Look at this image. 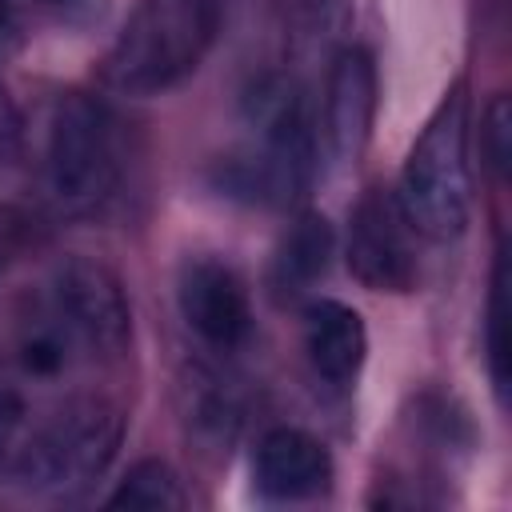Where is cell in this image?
I'll return each mask as SVG.
<instances>
[{"label":"cell","instance_id":"cell-2","mask_svg":"<svg viewBox=\"0 0 512 512\" xmlns=\"http://www.w3.org/2000/svg\"><path fill=\"white\" fill-rule=\"evenodd\" d=\"M408 224L428 240H456L472 216L468 172V88L456 80L420 128L396 184Z\"/></svg>","mask_w":512,"mask_h":512},{"label":"cell","instance_id":"cell-14","mask_svg":"<svg viewBox=\"0 0 512 512\" xmlns=\"http://www.w3.org/2000/svg\"><path fill=\"white\" fill-rule=\"evenodd\" d=\"M184 504H188V492L180 472L156 456L136 460L104 500V508H128V512H176Z\"/></svg>","mask_w":512,"mask_h":512},{"label":"cell","instance_id":"cell-4","mask_svg":"<svg viewBox=\"0 0 512 512\" xmlns=\"http://www.w3.org/2000/svg\"><path fill=\"white\" fill-rule=\"evenodd\" d=\"M124 440V408L108 396H76L16 444L8 468L24 488L64 492L96 480Z\"/></svg>","mask_w":512,"mask_h":512},{"label":"cell","instance_id":"cell-6","mask_svg":"<svg viewBox=\"0 0 512 512\" xmlns=\"http://www.w3.org/2000/svg\"><path fill=\"white\" fill-rule=\"evenodd\" d=\"M348 272L372 292H412L420 280L416 260V228L408 224L396 188L372 184L356 200L348 216V244H344Z\"/></svg>","mask_w":512,"mask_h":512},{"label":"cell","instance_id":"cell-16","mask_svg":"<svg viewBox=\"0 0 512 512\" xmlns=\"http://www.w3.org/2000/svg\"><path fill=\"white\" fill-rule=\"evenodd\" d=\"M504 256L496 260L492 268V292H488V312H484V328H488V376H492V388L504 404V392H508V344H504V324H508V300H504Z\"/></svg>","mask_w":512,"mask_h":512},{"label":"cell","instance_id":"cell-8","mask_svg":"<svg viewBox=\"0 0 512 512\" xmlns=\"http://www.w3.org/2000/svg\"><path fill=\"white\" fill-rule=\"evenodd\" d=\"M372 124H376V64L368 48L344 44L332 56V68L324 80V104L316 120L324 156L332 160L336 172L356 168V160L372 140Z\"/></svg>","mask_w":512,"mask_h":512},{"label":"cell","instance_id":"cell-17","mask_svg":"<svg viewBox=\"0 0 512 512\" xmlns=\"http://www.w3.org/2000/svg\"><path fill=\"white\" fill-rule=\"evenodd\" d=\"M36 236H40L36 220L20 204L0 200V280L36 248Z\"/></svg>","mask_w":512,"mask_h":512},{"label":"cell","instance_id":"cell-15","mask_svg":"<svg viewBox=\"0 0 512 512\" xmlns=\"http://www.w3.org/2000/svg\"><path fill=\"white\" fill-rule=\"evenodd\" d=\"M292 36L308 44L340 40L352 24V0H276Z\"/></svg>","mask_w":512,"mask_h":512},{"label":"cell","instance_id":"cell-1","mask_svg":"<svg viewBox=\"0 0 512 512\" xmlns=\"http://www.w3.org/2000/svg\"><path fill=\"white\" fill-rule=\"evenodd\" d=\"M224 0H136L104 56V84L124 96H156L188 80L208 56Z\"/></svg>","mask_w":512,"mask_h":512},{"label":"cell","instance_id":"cell-18","mask_svg":"<svg viewBox=\"0 0 512 512\" xmlns=\"http://www.w3.org/2000/svg\"><path fill=\"white\" fill-rule=\"evenodd\" d=\"M508 132H512L508 128V100L492 96L484 116H480V156L496 176H504V168H508Z\"/></svg>","mask_w":512,"mask_h":512},{"label":"cell","instance_id":"cell-22","mask_svg":"<svg viewBox=\"0 0 512 512\" xmlns=\"http://www.w3.org/2000/svg\"><path fill=\"white\" fill-rule=\"evenodd\" d=\"M44 4H64V0H44Z\"/></svg>","mask_w":512,"mask_h":512},{"label":"cell","instance_id":"cell-7","mask_svg":"<svg viewBox=\"0 0 512 512\" xmlns=\"http://www.w3.org/2000/svg\"><path fill=\"white\" fill-rule=\"evenodd\" d=\"M184 324L216 352H240L252 340V300L244 276L220 256H188L176 272Z\"/></svg>","mask_w":512,"mask_h":512},{"label":"cell","instance_id":"cell-10","mask_svg":"<svg viewBox=\"0 0 512 512\" xmlns=\"http://www.w3.org/2000/svg\"><path fill=\"white\" fill-rule=\"evenodd\" d=\"M300 344L308 368L320 384L344 392L356 384L364 356H368V328L364 316L344 300H312L300 320Z\"/></svg>","mask_w":512,"mask_h":512},{"label":"cell","instance_id":"cell-11","mask_svg":"<svg viewBox=\"0 0 512 512\" xmlns=\"http://www.w3.org/2000/svg\"><path fill=\"white\" fill-rule=\"evenodd\" d=\"M176 408H180L184 436L204 456H228L244 424V400L220 372L204 364H188L176 384Z\"/></svg>","mask_w":512,"mask_h":512},{"label":"cell","instance_id":"cell-12","mask_svg":"<svg viewBox=\"0 0 512 512\" xmlns=\"http://www.w3.org/2000/svg\"><path fill=\"white\" fill-rule=\"evenodd\" d=\"M336 252V232L324 212H300L272 248L268 260V292L284 300H300L316 280H324Z\"/></svg>","mask_w":512,"mask_h":512},{"label":"cell","instance_id":"cell-9","mask_svg":"<svg viewBox=\"0 0 512 512\" xmlns=\"http://www.w3.org/2000/svg\"><path fill=\"white\" fill-rule=\"evenodd\" d=\"M332 456L324 440H316L304 428H268L252 452V484L264 500L296 504L316 500L332 488Z\"/></svg>","mask_w":512,"mask_h":512},{"label":"cell","instance_id":"cell-19","mask_svg":"<svg viewBox=\"0 0 512 512\" xmlns=\"http://www.w3.org/2000/svg\"><path fill=\"white\" fill-rule=\"evenodd\" d=\"M20 148H24V112L8 92V84L0 80V164H12Z\"/></svg>","mask_w":512,"mask_h":512},{"label":"cell","instance_id":"cell-20","mask_svg":"<svg viewBox=\"0 0 512 512\" xmlns=\"http://www.w3.org/2000/svg\"><path fill=\"white\" fill-rule=\"evenodd\" d=\"M24 428V400L20 392L0 376V460H12Z\"/></svg>","mask_w":512,"mask_h":512},{"label":"cell","instance_id":"cell-13","mask_svg":"<svg viewBox=\"0 0 512 512\" xmlns=\"http://www.w3.org/2000/svg\"><path fill=\"white\" fill-rule=\"evenodd\" d=\"M80 344L72 340V332L64 328V320L52 312V304L44 300L32 316L20 320L16 332V364L24 376L32 380H56L72 368Z\"/></svg>","mask_w":512,"mask_h":512},{"label":"cell","instance_id":"cell-5","mask_svg":"<svg viewBox=\"0 0 512 512\" xmlns=\"http://www.w3.org/2000/svg\"><path fill=\"white\" fill-rule=\"evenodd\" d=\"M48 304L88 356H124L132 344V304L120 276L92 256H68L52 268Z\"/></svg>","mask_w":512,"mask_h":512},{"label":"cell","instance_id":"cell-3","mask_svg":"<svg viewBox=\"0 0 512 512\" xmlns=\"http://www.w3.org/2000/svg\"><path fill=\"white\" fill-rule=\"evenodd\" d=\"M124 176L120 120L88 92H64L48 116L44 184L60 212L96 216L116 196Z\"/></svg>","mask_w":512,"mask_h":512},{"label":"cell","instance_id":"cell-21","mask_svg":"<svg viewBox=\"0 0 512 512\" xmlns=\"http://www.w3.org/2000/svg\"><path fill=\"white\" fill-rule=\"evenodd\" d=\"M16 36H20V16H16V4H12V0H0V56H8V52H12Z\"/></svg>","mask_w":512,"mask_h":512}]
</instances>
